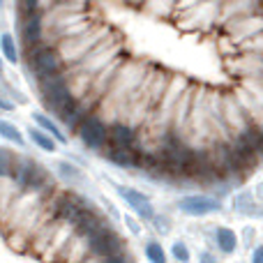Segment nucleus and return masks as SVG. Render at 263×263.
I'll return each mask as SVG.
<instances>
[{
    "label": "nucleus",
    "mask_w": 263,
    "mask_h": 263,
    "mask_svg": "<svg viewBox=\"0 0 263 263\" xmlns=\"http://www.w3.org/2000/svg\"><path fill=\"white\" fill-rule=\"evenodd\" d=\"M40 97L42 104L49 114H53L58 120H63L74 106L79 104V97L72 90V81H69V74L63 72L58 77H51L46 81H40Z\"/></svg>",
    "instance_id": "f257e3e1"
},
{
    "label": "nucleus",
    "mask_w": 263,
    "mask_h": 263,
    "mask_svg": "<svg viewBox=\"0 0 263 263\" xmlns=\"http://www.w3.org/2000/svg\"><path fill=\"white\" fill-rule=\"evenodd\" d=\"M26 63H28V67H30V72L35 74L37 83L67 72V69H65V58L55 44H37L35 49H28Z\"/></svg>",
    "instance_id": "f03ea898"
},
{
    "label": "nucleus",
    "mask_w": 263,
    "mask_h": 263,
    "mask_svg": "<svg viewBox=\"0 0 263 263\" xmlns=\"http://www.w3.org/2000/svg\"><path fill=\"white\" fill-rule=\"evenodd\" d=\"M12 180L18 192H46L51 178L46 173V168L42 164H37V159L21 157V159H16Z\"/></svg>",
    "instance_id": "7ed1b4c3"
},
{
    "label": "nucleus",
    "mask_w": 263,
    "mask_h": 263,
    "mask_svg": "<svg viewBox=\"0 0 263 263\" xmlns=\"http://www.w3.org/2000/svg\"><path fill=\"white\" fill-rule=\"evenodd\" d=\"M77 136L88 150H104L106 141H109V123L97 111H92L77 127Z\"/></svg>",
    "instance_id": "20e7f679"
},
{
    "label": "nucleus",
    "mask_w": 263,
    "mask_h": 263,
    "mask_svg": "<svg viewBox=\"0 0 263 263\" xmlns=\"http://www.w3.org/2000/svg\"><path fill=\"white\" fill-rule=\"evenodd\" d=\"M123 238L109 227L104 224L102 229H97L95 233H90V252L92 256H100V259H106V256L114 254H123Z\"/></svg>",
    "instance_id": "39448f33"
},
{
    "label": "nucleus",
    "mask_w": 263,
    "mask_h": 263,
    "mask_svg": "<svg viewBox=\"0 0 263 263\" xmlns=\"http://www.w3.org/2000/svg\"><path fill=\"white\" fill-rule=\"evenodd\" d=\"M114 190L118 192V196L125 201V203L129 205L132 210H134L136 215H139V219H143V222H150V219L155 217V205L153 201H150L148 194H143L141 190H136V187H129V185H120V182H114Z\"/></svg>",
    "instance_id": "423d86ee"
},
{
    "label": "nucleus",
    "mask_w": 263,
    "mask_h": 263,
    "mask_svg": "<svg viewBox=\"0 0 263 263\" xmlns=\"http://www.w3.org/2000/svg\"><path fill=\"white\" fill-rule=\"evenodd\" d=\"M178 210L190 217H205L222 210V201L210 194H187L178 201Z\"/></svg>",
    "instance_id": "0eeeda50"
},
{
    "label": "nucleus",
    "mask_w": 263,
    "mask_h": 263,
    "mask_svg": "<svg viewBox=\"0 0 263 263\" xmlns=\"http://www.w3.org/2000/svg\"><path fill=\"white\" fill-rule=\"evenodd\" d=\"M18 40H21L23 49H35L44 40V14H26L18 16Z\"/></svg>",
    "instance_id": "6e6552de"
},
{
    "label": "nucleus",
    "mask_w": 263,
    "mask_h": 263,
    "mask_svg": "<svg viewBox=\"0 0 263 263\" xmlns=\"http://www.w3.org/2000/svg\"><path fill=\"white\" fill-rule=\"evenodd\" d=\"M104 159L118 168H141L143 155L139 148H104Z\"/></svg>",
    "instance_id": "1a4fd4ad"
},
{
    "label": "nucleus",
    "mask_w": 263,
    "mask_h": 263,
    "mask_svg": "<svg viewBox=\"0 0 263 263\" xmlns=\"http://www.w3.org/2000/svg\"><path fill=\"white\" fill-rule=\"evenodd\" d=\"M136 129L129 123L123 120H116L109 125V141H106V148H136Z\"/></svg>",
    "instance_id": "9d476101"
},
{
    "label": "nucleus",
    "mask_w": 263,
    "mask_h": 263,
    "mask_svg": "<svg viewBox=\"0 0 263 263\" xmlns=\"http://www.w3.org/2000/svg\"><path fill=\"white\" fill-rule=\"evenodd\" d=\"M233 210L240 215H254V217H263V203L254 196V192H238L231 201Z\"/></svg>",
    "instance_id": "9b49d317"
},
{
    "label": "nucleus",
    "mask_w": 263,
    "mask_h": 263,
    "mask_svg": "<svg viewBox=\"0 0 263 263\" xmlns=\"http://www.w3.org/2000/svg\"><path fill=\"white\" fill-rule=\"evenodd\" d=\"M32 123H35L40 129L49 132V134L53 136L58 143H67V134H65L63 127H60V125L55 123L49 114H44V111H35V114H32Z\"/></svg>",
    "instance_id": "f8f14e48"
},
{
    "label": "nucleus",
    "mask_w": 263,
    "mask_h": 263,
    "mask_svg": "<svg viewBox=\"0 0 263 263\" xmlns=\"http://www.w3.org/2000/svg\"><path fill=\"white\" fill-rule=\"evenodd\" d=\"M215 245L222 254H233L238 247V233L229 227H217L215 229Z\"/></svg>",
    "instance_id": "ddd939ff"
},
{
    "label": "nucleus",
    "mask_w": 263,
    "mask_h": 263,
    "mask_svg": "<svg viewBox=\"0 0 263 263\" xmlns=\"http://www.w3.org/2000/svg\"><path fill=\"white\" fill-rule=\"evenodd\" d=\"M28 139H30L40 150H44V153H55V150H58V145H60L58 141L49 134V132L40 129L37 125H35V127H32V125L28 127Z\"/></svg>",
    "instance_id": "4468645a"
},
{
    "label": "nucleus",
    "mask_w": 263,
    "mask_h": 263,
    "mask_svg": "<svg viewBox=\"0 0 263 263\" xmlns=\"http://www.w3.org/2000/svg\"><path fill=\"white\" fill-rule=\"evenodd\" d=\"M0 53H3V58L7 60L9 65L18 63V49H16V42H14L12 32H3V35H0Z\"/></svg>",
    "instance_id": "2eb2a0df"
},
{
    "label": "nucleus",
    "mask_w": 263,
    "mask_h": 263,
    "mask_svg": "<svg viewBox=\"0 0 263 263\" xmlns=\"http://www.w3.org/2000/svg\"><path fill=\"white\" fill-rule=\"evenodd\" d=\"M55 173H58L60 180H67V182H79L83 178V171L77 166V164L67 162V159H60L55 164Z\"/></svg>",
    "instance_id": "dca6fc26"
},
{
    "label": "nucleus",
    "mask_w": 263,
    "mask_h": 263,
    "mask_svg": "<svg viewBox=\"0 0 263 263\" xmlns=\"http://www.w3.org/2000/svg\"><path fill=\"white\" fill-rule=\"evenodd\" d=\"M0 136H3L5 141H9V143H14V145H26V136L21 134V129L16 127V125H12L9 120H3L0 118Z\"/></svg>",
    "instance_id": "f3484780"
},
{
    "label": "nucleus",
    "mask_w": 263,
    "mask_h": 263,
    "mask_svg": "<svg viewBox=\"0 0 263 263\" xmlns=\"http://www.w3.org/2000/svg\"><path fill=\"white\" fill-rule=\"evenodd\" d=\"M143 254H145V259H148V263H168L166 252H164L162 242H157V240H148V242H145Z\"/></svg>",
    "instance_id": "a211bd4d"
},
{
    "label": "nucleus",
    "mask_w": 263,
    "mask_h": 263,
    "mask_svg": "<svg viewBox=\"0 0 263 263\" xmlns=\"http://www.w3.org/2000/svg\"><path fill=\"white\" fill-rule=\"evenodd\" d=\"M171 256H173V259H176L178 263H190V259H192V256H190V247H187L182 240H176V242H173Z\"/></svg>",
    "instance_id": "6ab92c4d"
},
{
    "label": "nucleus",
    "mask_w": 263,
    "mask_h": 263,
    "mask_svg": "<svg viewBox=\"0 0 263 263\" xmlns=\"http://www.w3.org/2000/svg\"><path fill=\"white\" fill-rule=\"evenodd\" d=\"M150 222H153L155 231H157V233H162V236H166V233L171 231V219H168L166 215H155V217L150 219Z\"/></svg>",
    "instance_id": "aec40b11"
},
{
    "label": "nucleus",
    "mask_w": 263,
    "mask_h": 263,
    "mask_svg": "<svg viewBox=\"0 0 263 263\" xmlns=\"http://www.w3.org/2000/svg\"><path fill=\"white\" fill-rule=\"evenodd\" d=\"M250 261H252V263H263V245H256L254 250H252Z\"/></svg>",
    "instance_id": "412c9836"
},
{
    "label": "nucleus",
    "mask_w": 263,
    "mask_h": 263,
    "mask_svg": "<svg viewBox=\"0 0 263 263\" xmlns=\"http://www.w3.org/2000/svg\"><path fill=\"white\" fill-rule=\"evenodd\" d=\"M102 263H129V259L123 254H114V256H106V259H102Z\"/></svg>",
    "instance_id": "4be33fe9"
},
{
    "label": "nucleus",
    "mask_w": 263,
    "mask_h": 263,
    "mask_svg": "<svg viewBox=\"0 0 263 263\" xmlns=\"http://www.w3.org/2000/svg\"><path fill=\"white\" fill-rule=\"evenodd\" d=\"M0 111H3V114H9V111H14V102L0 95Z\"/></svg>",
    "instance_id": "5701e85b"
},
{
    "label": "nucleus",
    "mask_w": 263,
    "mask_h": 263,
    "mask_svg": "<svg viewBox=\"0 0 263 263\" xmlns=\"http://www.w3.org/2000/svg\"><path fill=\"white\" fill-rule=\"evenodd\" d=\"M199 263H219V261H217V256L210 254V252H201V254H199Z\"/></svg>",
    "instance_id": "b1692460"
},
{
    "label": "nucleus",
    "mask_w": 263,
    "mask_h": 263,
    "mask_svg": "<svg viewBox=\"0 0 263 263\" xmlns=\"http://www.w3.org/2000/svg\"><path fill=\"white\" fill-rule=\"evenodd\" d=\"M256 199H259V203H263V180L259 182V187H256Z\"/></svg>",
    "instance_id": "393cba45"
},
{
    "label": "nucleus",
    "mask_w": 263,
    "mask_h": 263,
    "mask_svg": "<svg viewBox=\"0 0 263 263\" xmlns=\"http://www.w3.org/2000/svg\"><path fill=\"white\" fill-rule=\"evenodd\" d=\"M0 72H3V55H0Z\"/></svg>",
    "instance_id": "a878e982"
},
{
    "label": "nucleus",
    "mask_w": 263,
    "mask_h": 263,
    "mask_svg": "<svg viewBox=\"0 0 263 263\" xmlns=\"http://www.w3.org/2000/svg\"><path fill=\"white\" fill-rule=\"evenodd\" d=\"M3 3H5V0H0V7H3Z\"/></svg>",
    "instance_id": "bb28decb"
}]
</instances>
